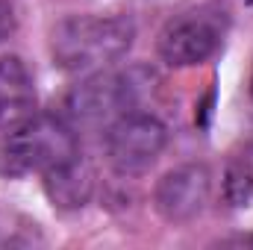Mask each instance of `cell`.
Returning a JSON list of instances; mask_svg holds the SVG:
<instances>
[{"label":"cell","mask_w":253,"mask_h":250,"mask_svg":"<svg viewBox=\"0 0 253 250\" xmlns=\"http://www.w3.org/2000/svg\"><path fill=\"white\" fill-rule=\"evenodd\" d=\"M165 147V126L159 118L144 112H126L109 124L106 132V153L118 174L135 177L144 174Z\"/></svg>","instance_id":"cell-3"},{"label":"cell","mask_w":253,"mask_h":250,"mask_svg":"<svg viewBox=\"0 0 253 250\" xmlns=\"http://www.w3.org/2000/svg\"><path fill=\"white\" fill-rule=\"evenodd\" d=\"M221 47V30L206 15H180L159 33V56L171 68H191L206 62Z\"/></svg>","instance_id":"cell-4"},{"label":"cell","mask_w":253,"mask_h":250,"mask_svg":"<svg viewBox=\"0 0 253 250\" xmlns=\"http://www.w3.org/2000/svg\"><path fill=\"white\" fill-rule=\"evenodd\" d=\"M135 24L126 15H74L50 33V53L65 71H100L132 47Z\"/></svg>","instance_id":"cell-1"},{"label":"cell","mask_w":253,"mask_h":250,"mask_svg":"<svg viewBox=\"0 0 253 250\" xmlns=\"http://www.w3.org/2000/svg\"><path fill=\"white\" fill-rule=\"evenodd\" d=\"M129 103H132V85H129V80L112 77V74H97V77L80 83L71 91V97H68V109L83 124L118 121L121 115H126Z\"/></svg>","instance_id":"cell-6"},{"label":"cell","mask_w":253,"mask_h":250,"mask_svg":"<svg viewBox=\"0 0 253 250\" xmlns=\"http://www.w3.org/2000/svg\"><path fill=\"white\" fill-rule=\"evenodd\" d=\"M36 88L18 56H0V129H12L33 115Z\"/></svg>","instance_id":"cell-7"},{"label":"cell","mask_w":253,"mask_h":250,"mask_svg":"<svg viewBox=\"0 0 253 250\" xmlns=\"http://www.w3.org/2000/svg\"><path fill=\"white\" fill-rule=\"evenodd\" d=\"M44 180H47L50 197H53L59 206H65V209L83 206V203L88 200V191H91V171L80 162V156L71 159V162H65V165H59V168H53V171H47Z\"/></svg>","instance_id":"cell-8"},{"label":"cell","mask_w":253,"mask_h":250,"mask_svg":"<svg viewBox=\"0 0 253 250\" xmlns=\"http://www.w3.org/2000/svg\"><path fill=\"white\" fill-rule=\"evenodd\" d=\"M212 194V174L206 165H180L156 186V209L171 224L194 221Z\"/></svg>","instance_id":"cell-5"},{"label":"cell","mask_w":253,"mask_h":250,"mask_svg":"<svg viewBox=\"0 0 253 250\" xmlns=\"http://www.w3.org/2000/svg\"><path fill=\"white\" fill-rule=\"evenodd\" d=\"M248 242H251V245H253V236H251V239H248Z\"/></svg>","instance_id":"cell-11"},{"label":"cell","mask_w":253,"mask_h":250,"mask_svg":"<svg viewBox=\"0 0 253 250\" xmlns=\"http://www.w3.org/2000/svg\"><path fill=\"white\" fill-rule=\"evenodd\" d=\"M227 200L236 206H248L253 203V141L233 156L230 168H227Z\"/></svg>","instance_id":"cell-9"},{"label":"cell","mask_w":253,"mask_h":250,"mask_svg":"<svg viewBox=\"0 0 253 250\" xmlns=\"http://www.w3.org/2000/svg\"><path fill=\"white\" fill-rule=\"evenodd\" d=\"M3 165L6 171H53L65 162L77 159V135L62 118L53 115H30L27 121L9 129L3 141Z\"/></svg>","instance_id":"cell-2"},{"label":"cell","mask_w":253,"mask_h":250,"mask_svg":"<svg viewBox=\"0 0 253 250\" xmlns=\"http://www.w3.org/2000/svg\"><path fill=\"white\" fill-rule=\"evenodd\" d=\"M251 97H253V77H251Z\"/></svg>","instance_id":"cell-10"}]
</instances>
